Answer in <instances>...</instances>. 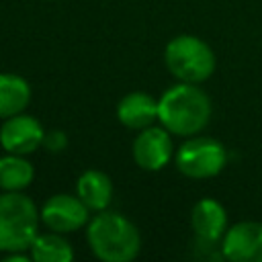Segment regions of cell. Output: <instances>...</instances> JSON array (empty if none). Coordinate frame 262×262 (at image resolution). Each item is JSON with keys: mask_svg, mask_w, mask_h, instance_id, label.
Segmentation results:
<instances>
[{"mask_svg": "<svg viewBox=\"0 0 262 262\" xmlns=\"http://www.w3.org/2000/svg\"><path fill=\"white\" fill-rule=\"evenodd\" d=\"M164 61L168 72L180 82L201 84L215 70V53L213 49L194 35H178L174 37L164 51Z\"/></svg>", "mask_w": 262, "mask_h": 262, "instance_id": "obj_4", "label": "cell"}, {"mask_svg": "<svg viewBox=\"0 0 262 262\" xmlns=\"http://www.w3.org/2000/svg\"><path fill=\"white\" fill-rule=\"evenodd\" d=\"M76 194L90 211H104L113 199V182L100 170H86L76 182Z\"/></svg>", "mask_w": 262, "mask_h": 262, "instance_id": "obj_12", "label": "cell"}, {"mask_svg": "<svg viewBox=\"0 0 262 262\" xmlns=\"http://www.w3.org/2000/svg\"><path fill=\"white\" fill-rule=\"evenodd\" d=\"M31 260V254L27 252H6L4 256V262H29Z\"/></svg>", "mask_w": 262, "mask_h": 262, "instance_id": "obj_17", "label": "cell"}, {"mask_svg": "<svg viewBox=\"0 0 262 262\" xmlns=\"http://www.w3.org/2000/svg\"><path fill=\"white\" fill-rule=\"evenodd\" d=\"M117 119L129 129H145L158 119V100L147 92H129L117 104Z\"/></svg>", "mask_w": 262, "mask_h": 262, "instance_id": "obj_11", "label": "cell"}, {"mask_svg": "<svg viewBox=\"0 0 262 262\" xmlns=\"http://www.w3.org/2000/svg\"><path fill=\"white\" fill-rule=\"evenodd\" d=\"M176 168L180 174L192 178V180H205L217 176L225 162L227 154L221 141L207 135H190L174 154Z\"/></svg>", "mask_w": 262, "mask_h": 262, "instance_id": "obj_5", "label": "cell"}, {"mask_svg": "<svg viewBox=\"0 0 262 262\" xmlns=\"http://www.w3.org/2000/svg\"><path fill=\"white\" fill-rule=\"evenodd\" d=\"M43 147L49 154H59L68 147V135L61 129H53V131H45L43 135Z\"/></svg>", "mask_w": 262, "mask_h": 262, "instance_id": "obj_16", "label": "cell"}, {"mask_svg": "<svg viewBox=\"0 0 262 262\" xmlns=\"http://www.w3.org/2000/svg\"><path fill=\"white\" fill-rule=\"evenodd\" d=\"M41 223L57 233H72L88 225L90 209L76 194H53L41 207Z\"/></svg>", "mask_w": 262, "mask_h": 262, "instance_id": "obj_6", "label": "cell"}, {"mask_svg": "<svg viewBox=\"0 0 262 262\" xmlns=\"http://www.w3.org/2000/svg\"><path fill=\"white\" fill-rule=\"evenodd\" d=\"M43 135L45 131L35 117L18 113L4 119L0 127V145L8 154L27 156L43 145Z\"/></svg>", "mask_w": 262, "mask_h": 262, "instance_id": "obj_9", "label": "cell"}, {"mask_svg": "<svg viewBox=\"0 0 262 262\" xmlns=\"http://www.w3.org/2000/svg\"><path fill=\"white\" fill-rule=\"evenodd\" d=\"M221 256L229 262H262V223L239 221L225 229Z\"/></svg>", "mask_w": 262, "mask_h": 262, "instance_id": "obj_8", "label": "cell"}, {"mask_svg": "<svg viewBox=\"0 0 262 262\" xmlns=\"http://www.w3.org/2000/svg\"><path fill=\"white\" fill-rule=\"evenodd\" d=\"M39 209L20 190L0 194V252H27L39 233Z\"/></svg>", "mask_w": 262, "mask_h": 262, "instance_id": "obj_3", "label": "cell"}, {"mask_svg": "<svg viewBox=\"0 0 262 262\" xmlns=\"http://www.w3.org/2000/svg\"><path fill=\"white\" fill-rule=\"evenodd\" d=\"M133 160L139 168L147 172H158L168 166L174 154L172 145V133L166 127L149 125L145 129H139V133L133 139Z\"/></svg>", "mask_w": 262, "mask_h": 262, "instance_id": "obj_7", "label": "cell"}, {"mask_svg": "<svg viewBox=\"0 0 262 262\" xmlns=\"http://www.w3.org/2000/svg\"><path fill=\"white\" fill-rule=\"evenodd\" d=\"M211 98L199 84L180 82L158 98V121L172 135L190 137L201 133L211 119Z\"/></svg>", "mask_w": 262, "mask_h": 262, "instance_id": "obj_1", "label": "cell"}, {"mask_svg": "<svg viewBox=\"0 0 262 262\" xmlns=\"http://www.w3.org/2000/svg\"><path fill=\"white\" fill-rule=\"evenodd\" d=\"M31 102V86L18 74H0V119L25 113Z\"/></svg>", "mask_w": 262, "mask_h": 262, "instance_id": "obj_13", "label": "cell"}, {"mask_svg": "<svg viewBox=\"0 0 262 262\" xmlns=\"http://www.w3.org/2000/svg\"><path fill=\"white\" fill-rule=\"evenodd\" d=\"M190 225L194 229L199 246H217L227 229V213L215 199H201L190 213Z\"/></svg>", "mask_w": 262, "mask_h": 262, "instance_id": "obj_10", "label": "cell"}, {"mask_svg": "<svg viewBox=\"0 0 262 262\" xmlns=\"http://www.w3.org/2000/svg\"><path fill=\"white\" fill-rule=\"evenodd\" d=\"M29 254L35 262H70L74 258V248L63 237V233L49 229L47 233L35 235Z\"/></svg>", "mask_w": 262, "mask_h": 262, "instance_id": "obj_14", "label": "cell"}, {"mask_svg": "<svg viewBox=\"0 0 262 262\" xmlns=\"http://www.w3.org/2000/svg\"><path fill=\"white\" fill-rule=\"evenodd\" d=\"M35 178L33 164L20 154L0 158V190H25Z\"/></svg>", "mask_w": 262, "mask_h": 262, "instance_id": "obj_15", "label": "cell"}, {"mask_svg": "<svg viewBox=\"0 0 262 262\" xmlns=\"http://www.w3.org/2000/svg\"><path fill=\"white\" fill-rule=\"evenodd\" d=\"M86 242L102 262H131L141 250L137 227L117 211H96L86 225Z\"/></svg>", "mask_w": 262, "mask_h": 262, "instance_id": "obj_2", "label": "cell"}]
</instances>
